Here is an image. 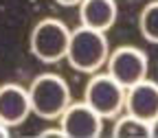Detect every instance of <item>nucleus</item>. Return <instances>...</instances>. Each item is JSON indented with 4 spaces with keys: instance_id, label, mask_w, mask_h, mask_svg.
Returning <instances> with one entry per match:
<instances>
[{
    "instance_id": "f257e3e1",
    "label": "nucleus",
    "mask_w": 158,
    "mask_h": 138,
    "mask_svg": "<svg viewBox=\"0 0 158 138\" xmlns=\"http://www.w3.org/2000/svg\"><path fill=\"white\" fill-rule=\"evenodd\" d=\"M108 55H110V42L103 31H94L81 24L70 31L66 62L77 72H86V75L99 72L106 66Z\"/></svg>"
},
{
    "instance_id": "f03ea898",
    "label": "nucleus",
    "mask_w": 158,
    "mask_h": 138,
    "mask_svg": "<svg viewBox=\"0 0 158 138\" xmlns=\"http://www.w3.org/2000/svg\"><path fill=\"white\" fill-rule=\"evenodd\" d=\"M27 90L31 99V112L40 118H46V121L59 118L70 105V88L55 72L37 75Z\"/></svg>"
},
{
    "instance_id": "7ed1b4c3",
    "label": "nucleus",
    "mask_w": 158,
    "mask_h": 138,
    "mask_svg": "<svg viewBox=\"0 0 158 138\" xmlns=\"http://www.w3.org/2000/svg\"><path fill=\"white\" fill-rule=\"evenodd\" d=\"M70 42V29L57 18H44L33 26L29 37V48L42 64H57L66 59Z\"/></svg>"
},
{
    "instance_id": "20e7f679",
    "label": "nucleus",
    "mask_w": 158,
    "mask_h": 138,
    "mask_svg": "<svg viewBox=\"0 0 158 138\" xmlns=\"http://www.w3.org/2000/svg\"><path fill=\"white\" fill-rule=\"evenodd\" d=\"M84 103L90 105L103 121L116 118L125 108V88L108 72H94L86 83Z\"/></svg>"
},
{
    "instance_id": "39448f33",
    "label": "nucleus",
    "mask_w": 158,
    "mask_h": 138,
    "mask_svg": "<svg viewBox=\"0 0 158 138\" xmlns=\"http://www.w3.org/2000/svg\"><path fill=\"white\" fill-rule=\"evenodd\" d=\"M106 68H108V75L112 79H116V81L127 90L130 86L143 81L147 77L149 62H147V55L141 48H136V46H118V48L110 51Z\"/></svg>"
},
{
    "instance_id": "423d86ee",
    "label": "nucleus",
    "mask_w": 158,
    "mask_h": 138,
    "mask_svg": "<svg viewBox=\"0 0 158 138\" xmlns=\"http://www.w3.org/2000/svg\"><path fill=\"white\" fill-rule=\"evenodd\" d=\"M57 121L68 138H97L103 132V118L84 101L70 103Z\"/></svg>"
},
{
    "instance_id": "0eeeda50",
    "label": "nucleus",
    "mask_w": 158,
    "mask_h": 138,
    "mask_svg": "<svg viewBox=\"0 0 158 138\" xmlns=\"http://www.w3.org/2000/svg\"><path fill=\"white\" fill-rule=\"evenodd\" d=\"M31 114V99L27 88L18 83L0 86V123H5L7 127H18Z\"/></svg>"
},
{
    "instance_id": "6e6552de",
    "label": "nucleus",
    "mask_w": 158,
    "mask_h": 138,
    "mask_svg": "<svg viewBox=\"0 0 158 138\" xmlns=\"http://www.w3.org/2000/svg\"><path fill=\"white\" fill-rule=\"evenodd\" d=\"M123 112L149 123L154 116H158V83L152 79H143L125 90V108Z\"/></svg>"
},
{
    "instance_id": "1a4fd4ad",
    "label": "nucleus",
    "mask_w": 158,
    "mask_h": 138,
    "mask_svg": "<svg viewBox=\"0 0 158 138\" xmlns=\"http://www.w3.org/2000/svg\"><path fill=\"white\" fill-rule=\"evenodd\" d=\"M79 7V24L108 33L118 15V7L114 0H81Z\"/></svg>"
},
{
    "instance_id": "9d476101",
    "label": "nucleus",
    "mask_w": 158,
    "mask_h": 138,
    "mask_svg": "<svg viewBox=\"0 0 158 138\" xmlns=\"http://www.w3.org/2000/svg\"><path fill=\"white\" fill-rule=\"evenodd\" d=\"M112 136H116V138H145V136H149V123L141 121V118H136L127 112H121L114 121Z\"/></svg>"
},
{
    "instance_id": "9b49d317",
    "label": "nucleus",
    "mask_w": 158,
    "mask_h": 138,
    "mask_svg": "<svg viewBox=\"0 0 158 138\" xmlns=\"http://www.w3.org/2000/svg\"><path fill=\"white\" fill-rule=\"evenodd\" d=\"M138 29L141 35L152 44H158V0L147 2L138 15Z\"/></svg>"
},
{
    "instance_id": "f8f14e48",
    "label": "nucleus",
    "mask_w": 158,
    "mask_h": 138,
    "mask_svg": "<svg viewBox=\"0 0 158 138\" xmlns=\"http://www.w3.org/2000/svg\"><path fill=\"white\" fill-rule=\"evenodd\" d=\"M149 136L158 138V116H154L152 121H149Z\"/></svg>"
},
{
    "instance_id": "ddd939ff",
    "label": "nucleus",
    "mask_w": 158,
    "mask_h": 138,
    "mask_svg": "<svg viewBox=\"0 0 158 138\" xmlns=\"http://www.w3.org/2000/svg\"><path fill=\"white\" fill-rule=\"evenodd\" d=\"M53 2H57V5H62V7H77L81 0H53Z\"/></svg>"
},
{
    "instance_id": "4468645a",
    "label": "nucleus",
    "mask_w": 158,
    "mask_h": 138,
    "mask_svg": "<svg viewBox=\"0 0 158 138\" xmlns=\"http://www.w3.org/2000/svg\"><path fill=\"white\" fill-rule=\"evenodd\" d=\"M9 132H11V127H7L5 123H0V138H7Z\"/></svg>"
}]
</instances>
